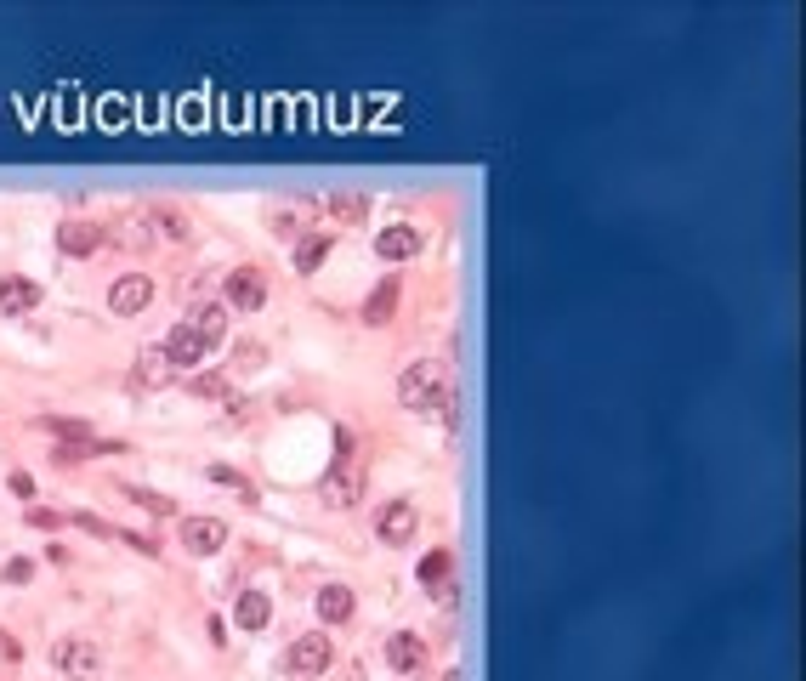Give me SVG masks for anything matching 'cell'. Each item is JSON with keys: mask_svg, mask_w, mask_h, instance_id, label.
Instances as JSON below:
<instances>
[{"mask_svg": "<svg viewBox=\"0 0 806 681\" xmlns=\"http://www.w3.org/2000/svg\"><path fill=\"white\" fill-rule=\"evenodd\" d=\"M352 608H358V602H352L347 585H324V591H318V619H324V625H347Z\"/></svg>", "mask_w": 806, "mask_h": 681, "instance_id": "d6986e66", "label": "cell"}, {"mask_svg": "<svg viewBox=\"0 0 806 681\" xmlns=\"http://www.w3.org/2000/svg\"><path fill=\"white\" fill-rule=\"evenodd\" d=\"M449 574H455V557H449V551H426L421 557V585L438 591V585H449Z\"/></svg>", "mask_w": 806, "mask_h": 681, "instance_id": "7402d4cb", "label": "cell"}, {"mask_svg": "<svg viewBox=\"0 0 806 681\" xmlns=\"http://www.w3.org/2000/svg\"><path fill=\"white\" fill-rule=\"evenodd\" d=\"M386 664H392L398 676L426 670V642L415 636V630H392V636H386Z\"/></svg>", "mask_w": 806, "mask_h": 681, "instance_id": "9c48e42d", "label": "cell"}, {"mask_svg": "<svg viewBox=\"0 0 806 681\" xmlns=\"http://www.w3.org/2000/svg\"><path fill=\"white\" fill-rule=\"evenodd\" d=\"M415 528H421V511H415V500H386L381 517H375V534H381V545H409V540H415Z\"/></svg>", "mask_w": 806, "mask_h": 681, "instance_id": "277c9868", "label": "cell"}, {"mask_svg": "<svg viewBox=\"0 0 806 681\" xmlns=\"http://www.w3.org/2000/svg\"><path fill=\"white\" fill-rule=\"evenodd\" d=\"M375 250H381L386 262H409L415 250H421V227H409V222H392L375 233Z\"/></svg>", "mask_w": 806, "mask_h": 681, "instance_id": "7c38bea8", "label": "cell"}, {"mask_svg": "<svg viewBox=\"0 0 806 681\" xmlns=\"http://www.w3.org/2000/svg\"><path fill=\"white\" fill-rule=\"evenodd\" d=\"M148 301H154V279H148V273H120L114 290H108V307H114L120 318H137Z\"/></svg>", "mask_w": 806, "mask_h": 681, "instance_id": "52a82bcc", "label": "cell"}, {"mask_svg": "<svg viewBox=\"0 0 806 681\" xmlns=\"http://www.w3.org/2000/svg\"><path fill=\"white\" fill-rule=\"evenodd\" d=\"M267 233L273 239H307V205H273L267 210Z\"/></svg>", "mask_w": 806, "mask_h": 681, "instance_id": "9a60e30c", "label": "cell"}, {"mask_svg": "<svg viewBox=\"0 0 806 681\" xmlns=\"http://www.w3.org/2000/svg\"><path fill=\"white\" fill-rule=\"evenodd\" d=\"M284 664H290V676H324V670L335 664L330 636H296L290 653H284Z\"/></svg>", "mask_w": 806, "mask_h": 681, "instance_id": "3957f363", "label": "cell"}, {"mask_svg": "<svg viewBox=\"0 0 806 681\" xmlns=\"http://www.w3.org/2000/svg\"><path fill=\"white\" fill-rule=\"evenodd\" d=\"M176 534H182V545H188L193 557H216V551L228 545V528L216 523V517H182Z\"/></svg>", "mask_w": 806, "mask_h": 681, "instance_id": "ba28073f", "label": "cell"}, {"mask_svg": "<svg viewBox=\"0 0 806 681\" xmlns=\"http://www.w3.org/2000/svg\"><path fill=\"white\" fill-rule=\"evenodd\" d=\"M57 245H63V256H97V250L108 245V227H97V222H63V227H57Z\"/></svg>", "mask_w": 806, "mask_h": 681, "instance_id": "30bf717a", "label": "cell"}, {"mask_svg": "<svg viewBox=\"0 0 806 681\" xmlns=\"http://www.w3.org/2000/svg\"><path fill=\"white\" fill-rule=\"evenodd\" d=\"M0 659H6V664L23 659V647H18V636H12V630H0Z\"/></svg>", "mask_w": 806, "mask_h": 681, "instance_id": "1f68e13d", "label": "cell"}, {"mask_svg": "<svg viewBox=\"0 0 806 681\" xmlns=\"http://www.w3.org/2000/svg\"><path fill=\"white\" fill-rule=\"evenodd\" d=\"M182 324H193V330L216 347V341L228 335V307H222V301H205V307H193V318H182Z\"/></svg>", "mask_w": 806, "mask_h": 681, "instance_id": "ffe728a7", "label": "cell"}, {"mask_svg": "<svg viewBox=\"0 0 806 681\" xmlns=\"http://www.w3.org/2000/svg\"><path fill=\"white\" fill-rule=\"evenodd\" d=\"M12 494H23V500H35V477H29V472H12Z\"/></svg>", "mask_w": 806, "mask_h": 681, "instance_id": "d6a6232c", "label": "cell"}, {"mask_svg": "<svg viewBox=\"0 0 806 681\" xmlns=\"http://www.w3.org/2000/svg\"><path fill=\"white\" fill-rule=\"evenodd\" d=\"M330 250H335V239L318 227V233H307V239H296V273H318V267L330 262Z\"/></svg>", "mask_w": 806, "mask_h": 681, "instance_id": "e0dca14e", "label": "cell"}, {"mask_svg": "<svg viewBox=\"0 0 806 681\" xmlns=\"http://www.w3.org/2000/svg\"><path fill=\"white\" fill-rule=\"evenodd\" d=\"M52 664H57V670H63L69 681H91L103 659H97V647H91L86 636H63V642L52 647Z\"/></svg>", "mask_w": 806, "mask_h": 681, "instance_id": "5b68a950", "label": "cell"}, {"mask_svg": "<svg viewBox=\"0 0 806 681\" xmlns=\"http://www.w3.org/2000/svg\"><path fill=\"white\" fill-rule=\"evenodd\" d=\"M125 494H131V500H137V506H148V511H154V517H171V500H165V494H154V489H125Z\"/></svg>", "mask_w": 806, "mask_h": 681, "instance_id": "4316f807", "label": "cell"}, {"mask_svg": "<svg viewBox=\"0 0 806 681\" xmlns=\"http://www.w3.org/2000/svg\"><path fill=\"white\" fill-rule=\"evenodd\" d=\"M131 551H142V557H159V540H148V534H120Z\"/></svg>", "mask_w": 806, "mask_h": 681, "instance_id": "4dcf8cb0", "label": "cell"}, {"mask_svg": "<svg viewBox=\"0 0 806 681\" xmlns=\"http://www.w3.org/2000/svg\"><path fill=\"white\" fill-rule=\"evenodd\" d=\"M40 307V284L18 279V273H0V313H35Z\"/></svg>", "mask_w": 806, "mask_h": 681, "instance_id": "4fadbf2b", "label": "cell"}, {"mask_svg": "<svg viewBox=\"0 0 806 681\" xmlns=\"http://www.w3.org/2000/svg\"><path fill=\"white\" fill-rule=\"evenodd\" d=\"M443 681H466V676H460V670H449V676H443Z\"/></svg>", "mask_w": 806, "mask_h": 681, "instance_id": "836d02e7", "label": "cell"}, {"mask_svg": "<svg viewBox=\"0 0 806 681\" xmlns=\"http://www.w3.org/2000/svg\"><path fill=\"white\" fill-rule=\"evenodd\" d=\"M188 392H193V398H228V403H233V386L222 381V375H193Z\"/></svg>", "mask_w": 806, "mask_h": 681, "instance_id": "d4e9b609", "label": "cell"}, {"mask_svg": "<svg viewBox=\"0 0 806 681\" xmlns=\"http://www.w3.org/2000/svg\"><path fill=\"white\" fill-rule=\"evenodd\" d=\"M148 222L165 227V239H188V233H193L188 216H182V210H171V205H154V210H148Z\"/></svg>", "mask_w": 806, "mask_h": 681, "instance_id": "603a6c76", "label": "cell"}, {"mask_svg": "<svg viewBox=\"0 0 806 681\" xmlns=\"http://www.w3.org/2000/svg\"><path fill=\"white\" fill-rule=\"evenodd\" d=\"M392 313H398V279H381L364 301V324H392Z\"/></svg>", "mask_w": 806, "mask_h": 681, "instance_id": "44dd1931", "label": "cell"}, {"mask_svg": "<svg viewBox=\"0 0 806 681\" xmlns=\"http://www.w3.org/2000/svg\"><path fill=\"white\" fill-rule=\"evenodd\" d=\"M233 619H239V630H262L267 619H273V602H267V591H239V602H233Z\"/></svg>", "mask_w": 806, "mask_h": 681, "instance_id": "ac0fdd59", "label": "cell"}, {"mask_svg": "<svg viewBox=\"0 0 806 681\" xmlns=\"http://www.w3.org/2000/svg\"><path fill=\"white\" fill-rule=\"evenodd\" d=\"M74 523L86 528V534H97V540H120V528H114V523H103L97 511H74Z\"/></svg>", "mask_w": 806, "mask_h": 681, "instance_id": "484cf974", "label": "cell"}, {"mask_svg": "<svg viewBox=\"0 0 806 681\" xmlns=\"http://www.w3.org/2000/svg\"><path fill=\"white\" fill-rule=\"evenodd\" d=\"M29 523H35L40 534H57V528H63V517H57V511H46V506H35V511H29Z\"/></svg>", "mask_w": 806, "mask_h": 681, "instance_id": "f546056e", "label": "cell"}, {"mask_svg": "<svg viewBox=\"0 0 806 681\" xmlns=\"http://www.w3.org/2000/svg\"><path fill=\"white\" fill-rule=\"evenodd\" d=\"M267 301V279L256 273V267H233L228 284H222V307H233V313H256Z\"/></svg>", "mask_w": 806, "mask_h": 681, "instance_id": "7a4b0ae2", "label": "cell"}, {"mask_svg": "<svg viewBox=\"0 0 806 681\" xmlns=\"http://www.w3.org/2000/svg\"><path fill=\"white\" fill-rule=\"evenodd\" d=\"M6 579H12V585H29V579H35V562H29V557H12V562H6Z\"/></svg>", "mask_w": 806, "mask_h": 681, "instance_id": "83f0119b", "label": "cell"}, {"mask_svg": "<svg viewBox=\"0 0 806 681\" xmlns=\"http://www.w3.org/2000/svg\"><path fill=\"white\" fill-rule=\"evenodd\" d=\"M438 409H443V426H449V432H460V398H455V392H443Z\"/></svg>", "mask_w": 806, "mask_h": 681, "instance_id": "f1b7e54d", "label": "cell"}, {"mask_svg": "<svg viewBox=\"0 0 806 681\" xmlns=\"http://www.w3.org/2000/svg\"><path fill=\"white\" fill-rule=\"evenodd\" d=\"M211 483H222V489H233L245 506H256V483H245V477L233 472V466H211Z\"/></svg>", "mask_w": 806, "mask_h": 681, "instance_id": "cb8c5ba5", "label": "cell"}, {"mask_svg": "<svg viewBox=\"0 0 806 681\" xmlns=\"http://www.w3.org/2000/svg\"><path fill=\"white\" fill-rule=\"evenodd\" d=\"M324 216H335V222H369V193H352V188L324 193Z\"/></svg>", "mask_w": 806, "mask_h": 681, "instance_id": "5bb4252c", "label": "cell"}, {"mask_svg": "<svg viewBox=\"0 0 806 681\" xmlns=\"http://www.w3.org/2000/svg\"><path fill=\"white\" fill-rule=\"evenodd\" d=\"M176 381V369H171V358L165 352H142L137 364H131V392H159V386H171Z\"/></svg>", "mask_w": 806, "mask_h": 681, "instance_id": "8fae6325", "label": "cell"}, {"mask_svg": "<svg viewBox=\"0 0 806 681\" xmlns=\"http://www.w3.org/2000/svg\"><path fill=\"white\" fill-rule=\"evenodd\" d=\"M443 392H449V386H443V369L438 364H409L398 375V403H403V409H415V415H432Z\"/></svg>", "mask_w": 806, "mask_h": 681, "instance_id": "6da1fadb", "label": "cell"}, {"mask_svg": "<svg viewBox=\"0 0 806 681\" xmlns=\"http://www.w3.org/2000/svg\"><path fill=\"white\" fill-rule=\"evenodd\" d=\"M165 358H171V369H193V364H205V358H211V341H205V335L193 330V324H176L171 335H165Z\"/></svg>", "mask_w": 806, "mask_h": 681, "instance_id": "8992f818", "label": "cell"}, {"mask_svg": "<svg viewBox=\"0 0 806 681\" xmlns=\"http://www.w3.org/2000/svg\"><path fill=\"white\" fill-rule=\"evenodd\" d=\"M358 494H364V477L358 472H330L324 477V506L347 511V506H358Z\"/></svg>", "mask_w": 806, "mask_h": 681, "instance_id": "2e32d148", "label": "cell"}]
</instances>
